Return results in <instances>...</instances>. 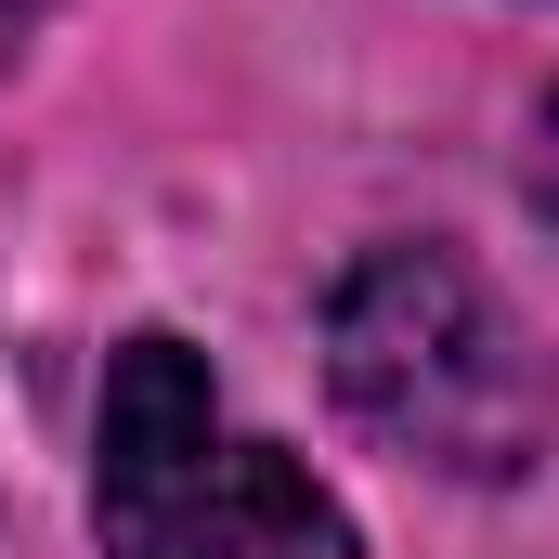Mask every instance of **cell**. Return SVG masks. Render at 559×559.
I'll return each mask as SVG.
<instances>
[{"instance_id": "1", "label": "cell", "mask_w": 559, "mask_h": 559, "mask_svg": "<svg viewBox=\"0 0 559 559\" xmlns=\"http://www.w3.org/2000/svg\"><path fill=\"white\" fill-rule=\"evenodd\" d=\"M325 378H338V404L391 455H417L442 481H508L559 429L547 338L455 248H429V235L417 248H365L338 274V299H325Z\"/></svg>"}, {"instance_id": "2", "label": "cell", "mask_w": 559, "mask_h": 559, "mask_svg": "<svg viewBox=\"0 0 559 559\" xmlns=\"http://www.w3.org/2000/svg\"><path fill=\"white\" fill-rule=\"evenodd\" d=\"M92 534L105 559H352L338 495L286 442L222 429V391L182 338H131L105 365Z\"/></svg>"}, {"instance_id": "3", "label": "cell", "mask_w": 559, "mask_h": 559, "mask_svg": "<svg viewBox=\"0 0 559 559\" xmlns=\"http://www.w3.org/2000/svg\"><path fill=\"white\" fill-rule=\"evenodd\" d=\"M521 182H534V209L559 222V92H547V131H534V156H521Z\"/></svg>"}, {"instance_id": "4", "label": "cell", "mask_w": 559, "mask_h": 559, "mask_svg": "<svg viewBox=\"0 0 559 559\" xmlns=\"http://www.w3.org/2000/svg\"><path fill=\"white\" fill-rule=\"evenodd\" d=\"M39 13H52V0H0V66H13V52L39 39Z\"/></svg>"}]
</instances>
